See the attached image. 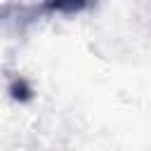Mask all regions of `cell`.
Returning <instances> with one entry per match:
<instances>
[{"label":"cell","mask_w":151,"mask_h":151,"mask_svg":"<svg viewBox=\"0 0 151 151\" xmlns=\"http://www.w3.org/2000/svg\"><path fill=\"white\" fill-rule=\"evenodd\" d=\"M9 94L14 97V99H21V101H26V99H31V87L26 85V80L24 78H14L12 80V85H9Z\"/></svg>","instance_id":"obj_2"},{"label":"cell","mask_w":151,"mask_h":151,"mask_svg":"<svg viewBox=\"0 0 151 151\" xmlns=\"http://www.w3.org/2000/svg\"><path fill=\"white\" fill-rule=\"evenodd\" d=\"M99 0H47L42 5L45 12H52V14H80L90 7H94Z\"/></svg>","instance_id":"obj_1"}]
</instances>
